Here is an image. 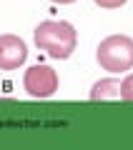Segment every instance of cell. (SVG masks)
<instances>
[{
  "instance_id": "cell-2",
  "label": "cell",
  "mask_w": 133,
  "mask_h": 150,
  "mask_svg": "<svg viewBox=\"0 0 133 150\" xmlns=\"http://www.w3.org/2000/svg\"><path fill=\"white\" fill-rule=\"evenodd\" d=\"M96 60L108 73L133 70V38L131 35H108L96 48Z\"/></svg>"
},
{
  "instance_id": "cell-3",
  "label": "cell",
  "mask_w": 133,
  "mask_h": 150,
  "mask_svg": "<svg viewBox=\"0 0 133 150\" xmlns=\"http://www.w3.org/2000/svg\"><path fill=\"white\" fill-rule=\"evenodd\" d=\"M23 88L30 98L35 100H48L58 93L60 88V78L50 65L45 63H38V65H30V68L23 73Z\"/></svg>"
},
{
  "instance_id": "cell-5",
  "label": "cell",
  "mask_w": 133,
  "mask_h": 150,
  "mask_svg": "<svg viewBox=\"0 0 133 150\" xmlns=\"http://www.w3.org/2000/svg\"><path fill=\"white\" fill-rule=\"evenodd\" d=\"M88 98H91L93 103L98 100H116V98H121V80H116V78H103V80H96L91 88V93H88Z\"/></svg>"
},
{
  "instance_id": "cell-4",
  "label": "cell",
  "mask_w": 133,
  "mask_h": 150,
  "mask_svg": "<svg viewBox=\"0 0 133 150\" xmlns=\"http://www.w3.org/2000/svg\"><path fill=\"white\" fill-rule=\"evenodd\" d=\"M28 60V45L23 38L5 33L0 35V70H18Z\"/></svg>"
},
{
  "instance_id": "cell-8",
  "label": "cell",
  "mask_w": 133,
  "mask_h": 150,
  "mask_svg": "<svg viewBox=\"0 0 133 150\" xmlns=\"http://www.w3.org/2000/svg\"><path fill=\"white\" fill-rule=\"evenodd\" d=\"M50 3H55V5H70V3H75V0H50Z\"/></svg>"
},
{
  "instance_id": "cell-7",
  "label": "cell",
  "mask_w": 133,
  "mask_h": 150,
  "mask_svg": "<svg viewBox=\"0 0 133 150\" xmlns=\"http://www.w3.org/2000/svg\"><path fill=\"white\" fill-rule=\"evenodd\" d=\"M98 8H103V10H116V8H123L128 3V0H93Z\"/></svg>"
},
{
  "instance_id": "cell-6",
  "label": "cell",
  "mask_w": 133,
  "mask_h": 150,
  "mask_svg": "<svg viewBox=\"0 0 133 150\" xmlns=\"http://www.w3.org/2000/svg\"><path fill=\"white\" fill-rule=\"evenodd\" d=\"M121 100L133 103V73H128L121 80Z\"/></svg>"
},
{
  "instance_id": "cell-1",
  "label": "cell",
  "mask_w": 133,
  "mask_h": 150,
  "mask_svg": "<svg viewBox=\"0 0 133 150\" xmlns=\"http://www.w3.org/2000/svg\"><path fill=\"white\" fill-rule=\"evenodd\" d=\"M33 40H35L38 50H43L53 60H68L75 53V45H78V30L68 20L48 18V20H43V23L35 25Z\"/></svg>"
},
{
  "instance_id": "cell-9",
  "label": "cell",
  "mask_w": 133,
  "mask_h": 150,
  "mask_svg": "<svg viewBox=\"0 0 133 150\" xmlns=\"http://www.w3.org/2000/svg\"><path fill=\"white\" fill-rule=\"evenodd\" d=\"M10 88H13V83H10V80H5V83H3V90H5V93H10Z\"/></svg>"
}]
</instances>
